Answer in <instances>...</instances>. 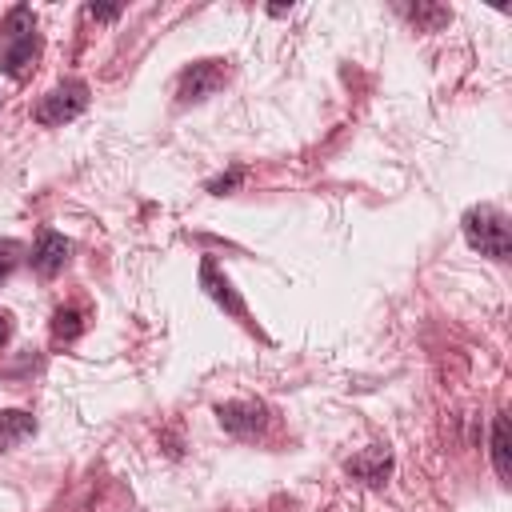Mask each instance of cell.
Wrapping results in <instances>:
<instances>
[{"instance_id": "1", "label": "cell", "mask_w": 512, "mask_h": 512, "mask_svg": "<svg viewBox=\"0 0 512 512\" xmlns=\"http://www.w3.org/2000/svg\"><path fill=\"white\" fill-rule=\"evenodd\" d=\"M36 52H40L36 16H32V8L16 4L0 24V68L8 76H24V68L36 60Z\"/></svg>"}, {"instance_id": "2", "label": "cell", "mask_w": 512, "mask_h": 512, "mask_svg": "<svg viewBox=\"0 0 512 512\" xmlns=\"http://www.w3.org/2000/svg\"><path fill=\"white\" fill-rule=\"evenodd\" d=\"M464 236L480 256L508 260L512 252V224L496 204H476L464 212Z\"/></svg>"}, {"instance_id": "3", "label": "cell", "mask_w": 512, "mask_h": 512, "mask_svg": "<svg viewBox=\"0 0 512 512\" xmlns=\"http://www.w3.org/2000/svg\"><path fill=\"white\" fill-rule=\"evenodd\" d=\"M84 108H88V84L84 80H64V84H56L52 92L40 96L36 120L40 124H64V120H76Z\"/></svg>"}, {"instance_id": "4", "label": "cell", "mask_w": 512, "mask_h": 512, "mask_svg": "<svg viewBox=\"0 0 512 512\" xmlns=\"http://www.w3.org/2000/svg\"><path fill=\"white\" fill-rule=\"evenodd\" d=\"M228 80V64L224 60H196L176 76V100L180 104H200L208 100L220 84Z\"/></svg>"}, {"instance_id": "5", "label": "cell", "mask_w": 512, "mask_h": 512, "mask_svg": "<svg viewBox=\"0 0 512 512\" xmlns=\"http://www.w3.org/2000/svg\"><path fill=\"white\" fill-rule=\"evenodd\" d=\"M224 432L232 436H260L268 428V408L260 400H232V404H220L216 408Z\"/></svg>"}, {"instance_id": "6", "label": "cell", "mask_w": 512, "mask_h": 512, "mask_svg": "<svg viewBox=\"0 0 512 512\" xmlns=\"http://www.w3.org/2000/svg\"><path fill=\"white\" fill-rule=\"evenodd\" d=\"M68 252H72V244H68L60 232L44 228L40 240H36V248H32V268H36L40 276H56V272L68 264Z\"/></svg>"}, {"instance_id": "7", "label": "cell", "mask_w": 512, "mask_h": 512, "mask_svg": "<svg viewBox=\"0 0 512 512\" xmlns=\"http://www.w3.org/2000/svg\"><path fill=\"white\" fill-rule=\"evenodd\" d=\"M200 284H204V292H208L212 300H220V304H224L232 316H240L244 324H252V320H248V308H244V300L232 292L228 276H220V268H216L212 260H204V264H200Z\"/></svg>"}, {"instance_id": "8", "label": "cell", "mask_w": 512, "mask_h": 512, "mask_svg": "<svg viewBox=\"0 0 512 512\" xmlns=\"http://www.w3.org/2000/svg\"><path fill=\"white\" fill-rule=\"evenodd\" d=\"M388 468H392V456H388V448H368L364 456L348 460V472H352V476H360L364 484H384Z\"/></svg>"}, {"instance_id": "9", "label": "cell", "mask_w": 512, "mask_h": 512, "mask_svg": "<svg viewBox=\"0 0 512 512\" xmlns=\"http://www.w3.org/2000/svg\"><path fill=\"white\" fill-rule=\"evenodd\" d=\"M36 432V420L28 416V412H0V452L4 448H16L20 440H28Z\"/></svg>"}, {"instance_id": "10", "label": "cell", "mask_w": 512, "mask_h": 512, "mask_svg": "<svg viewBox=\"0 0 512 512\" xmlns=\"http://www.w3.org/2000/svg\"><path fill=\"white\" fill-rule=\"evenodd\" d=\"M492 464H496L500 484H508L512 464H508V416H504V412L492 420Z\"/></svg>"}, {"instance_id": "11", "label": "cell", "mask_w": 512, "mask_h": 512, "mask_svg": "<svg viewBox=\"0 0 512 512\" xmlns=\"http://www.w3.org/2000/svg\"><path fill=\"white\" fill-rule=\"evenodd\" d=\"M52 332H56V340H72V336H80V312H76V308H56V316H52Z\"/></svg>"}, {"instance_id": "12", "label": "cell", "mask_w": 512, "mask_h": 512, "mask_svg": "<svg viewBox=\"0 0 512 512\" xmlns=\"http://www.w3.org/2000/svg\"><path fill=\"white\" fill-rule=\"evenodd\" d=\"M20 252H24V244H16V240H0V280L20 264Z\"/></svg>"}, {"instance_id": "13", "label": "cell", "mask_w": 512, "mask_h": 512, "mask_svg": "<svg viewBox=\"0 0 512 512\" xmlns=\"http://www.w3.org/2000/svg\"><path fill=\"white\" fill-rule=\"evenodd\" d=\"M236 180H240V172H232V176H224V180H216V184H212V192H216V196H224V188H232Z\"/></svg>"}, {"instance_id": "14", "label": "cell", "mask_w": 512, "mask_h": 512, "mask_svg": "<svg viewBox=\"0 0 512 512\" xmlns=\"http://www.w3.org/2000/svg\"><path fill=\"white\" fill-rule=\"evenodd\" d=\"M8 336H12V316H8L4 308H0V344H4Z\"/></svg>"}]
</instances>
